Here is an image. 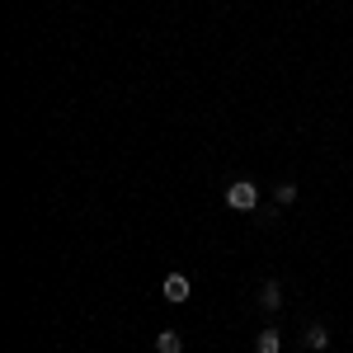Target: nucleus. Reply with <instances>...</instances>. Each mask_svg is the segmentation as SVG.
I'll list each match as a JSON object with an SVG mask.
<instances>
[{
    "label": "nucleus",
    "instance_id": "obj_1",
    "mask_svg": "<svg viewBox=\"0 0 353 353\" xmlns=\"http://www.w3.org/2000/svg\"><path fill=\"white\" fill-rule=\"evenodd\" d=\"M226 208H236V212H254V208H259V184H254V179H236V184L226 189Z\"/></svg>",
    "mask_w": 353,
    "mask_h": 353
},
{
    "label": "nucleus",
    "instance_id": "obj_2",
    "mask_svg": "<svg viewBox=\"0 0 353 353\" xmlns=\"http://www.w3.org/2000/svg\"><path fill=\"white\" fill-rule=\"evenodd\" d=\"M161 297H165V301H174V306H184V301L193 297V283L184 278V273H170V278L161 283Z\"/></svg>",
    "mask_w": 353,
    "mask_h": 353
},
{
    "label": "nucleus",
    "instance_id": "obj_3",
    "mask_svg": "<svg viewBox=\"0 0 353 353\" xmlns=\"http://www.w3.org/2000/svg\"><path fill=\"white\" fill-rule=\"evenodd\" d=\"M254 301H259L264 311H278V306H283V283H278V278H264L259 292H254Z\"/></svg>",
    "mask_w": 353,
    "mask_h": 353
},
{
    "label": "nucleus",
    "instance_id": "obj_4",
    "mask_svg": "<svg viewBox=\"0 0 353 353\" xmlns=\"http://www.w3.org/2000/svg\"><path fill=\"white\" fill-rule=\"evenodd\" d=\"M306 349H316V353L330 349V330L321 325V321H311V325H306Z\"/></svg>",
    "mask_w": 353,
    "mask_h": 353
},
{
    "label": "nucleus",
    "instance_id": "obj_5",
    "mask_svg": "<svg viewBox=\"0 0 353 353\" xmlns=\"http://www.w3.org/2000/svg\"><path fill=\"white\" fill-rule=\"evenodd\" d=\"M156 353H184V339H179L174 330H161V334H156Z\"/></svg>",
    "mask_w": 353,
    "mask_h": 353
},
{
    "label": "nucleus",
    "instance_id": "obj_6",
    "mask_svg": "<svg viewBox=\"0 0 353 353\" xmlns=\"http://www.w3.org/2000/svg\"><path fill=\"white\" fill-rule=\"evenodd\" d=\"M283 349V339H278V330H264L259 339H254V353H278Z\"/></svg>",
    "mask_w": 353,
    "mask_h": 353
},
{
    "label": "nucleus",
    "instance_id": "obj_7",
    "mask_svg": "<svg viewBox=\"0 0 353 353\" xmlns=\"http://www.w3.org/2000/svg\"><path fill=\"white\" fill-rule=\"evenodd\" d=\"M273 198H278V208L297 203V184H278V189H273Z\"/></svg>",
    "mask_w": 353,
    "mask_h": 353
}]
</instances>
